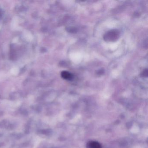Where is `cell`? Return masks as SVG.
<instances>
[{"mask_svg": "<svg viewBox=\"0 0 148 148\" xmlns=\"http://www.w3.org/2000/svg\"><path fill=\"white\" fill-rule=\"evenodd\" d=\"M119 37V32L118 30H112L107 32L104 36V40L106 41H114Z\"/></svg>", "mask_w": 148, "mask_h": 148, "instance_id": "6da1fadb", "label": "cell"}, {"mask_svg": "<svg viewBox=\"0 0 148 148\" xmlns=\"http://www.w3.org/2000/svg\"><path fill=\"white\" fill-rule=\"evenodd\" d=\"M86 147L87 148H102V145L99 142L94 141L88 142Z\"/></svg>", "mask_w": 148, "mask_h": 148, "instance_id": "7a4b0ae2", "label": "cell"}, {"mask_svg": "<svg viewBox=\"0 0 148 148\" xmlns=\"http://www.w3.org/2000/svg\"><path fill=\"white\" fill-rule=\"evenodd\" d=\"M61 76L64 79L66 80H71L73 79V76L72 74L69 72L63 71L61 72Z\"/></svg>", "mask_w": 148, "mask_h": 148, "instance_id": "3957f363", "label": "cell"}, {"mask_svg": "<svg viewBox=\"0 0 148 148\" xmlns=\"http://www.w3.org/2000/svg\"><path fill=\"white\" fill-rule=\"evenodd\" d=\"M148 72L147 69H145L143 71V72L141 73V75L143 77H148Z\"/></svg>", "mask_w": 148, "mask_h": 148, "instance_id": "277c9868", "label": "cell"}, {"mask_svg": "<svg viewBox=\"0 0 148 148\" xmlns=\"http://www.w3.org/2000/svg\"><path fill=\"white\" fill-rule=\"evenodd\" d=\"M68 29V32L71 33H75V32H77V30L75 27H69Z\"/></svg>", "mask_w": 148, "mask_h": 148, "instance_id": "5b68a950", "label": "cell"}, {"mask_svg": "<svg viewBox=\"0 0 148 148\" xmlns=\"http://www.w3.org/2000/svg\"><path fill=\"white\" fill-rule=\"evenodd\" d=\"M98 74H102L103 73V70H99V71L97 73Z\"/></svg>", "mask_w": 148, "mask_h": 148, "instance_id": "8992f818", "label": "cell"}]
</instances>
